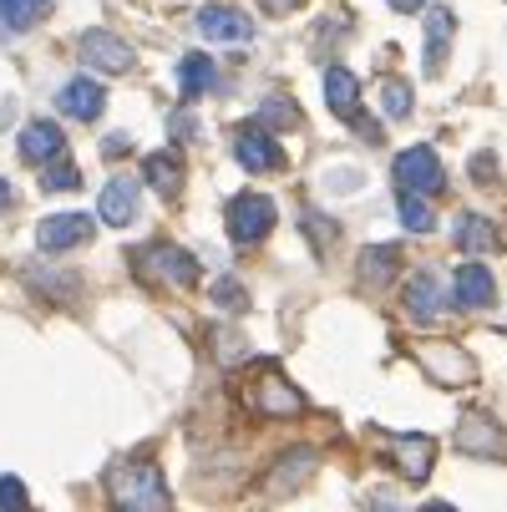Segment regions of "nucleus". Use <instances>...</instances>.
Instances as JSON below:
<instances>
[{
  "label": "nucleus",
  "mask_w": 507,
  "mask_h": 512,
  "mask_svg": "<svg viewBox=\"0 0 507 512\" xmlns=\"http://www.w3.org/2000/svg\"><path fill=\"white\" fill-rule=\"evenodd\" d=\"M132 213H137V183L132 178H112L102 188V198H97V218L107 229H127Z\"/></svg>",
  "instance_id": "obj_12"
},
{
  "label": "nucleus",
  "mask_w": 507,
  "mask_h": 512,
  "mask_svg": "<svg viewBox=\"0 0 507 512\" xmlns=\"http://www.w3.org/2000/svg\"><path fill=\"white\" fill-rule=\"evenodd\" d=\"M249 401H254L264 416H300V411H305V396L289 386V381H279V376H264V381L249 391Z\"/></svg>",
  "instance_id": "obj_14"
},
{
  "label": "nucleus",
  "mask_w": 507,
  "mask_h": 512,
  "mask_svg": "<svg viewBox=\"0 0 507 512\" xmlns=\"http://www.w3.org/2000/svg\"><path fill=\"white\" fill-rule=\"evenodd\" d=\"M26 6H31V16H36V21H41V16H46V11H51V0H26Z\"/></svg>",
  "instance_id": "obj_37"
},
{
  "label": "nucleus",
  "mask_w": 507,
  "mask_h": 512,
  "mask_svg": "<svg viewBox=\"0 0 507 512\" xmlns=\"http://www.w3.org/2000/svg\"><path fill=\"white\" fill-rule=\"evenodd\" d=\"M142 178H148V188H158V193H173L183 183V168H178V158L153 153V158H142Z\"/></svg>",
  "instance_id": "obj_23"
},
{
  "label": "nucleus",
  "mask_w": 507,
  "mask_h": 512,
  "mask_svg": "<svg viewBox=\"0 0 507 512\" xmlns=\"http://www.w3.org/2000/svg\"><path fill=\"white\" fill-rule=\"evenodd\" d=\"M26 502V487L16 477H0V507H21Z\"/></svg>",
  "instance_id": "obj_32"
},
{
  "label": "nucleus",
  "mask_w": 507,
  "mask_h": 512,
  "mask_svg": "<svg viewBox=\"0 0 507 512\" xmlns=\"http://www.w3.org/2000/svg\"><path fill=\"white\" fill-rule=\"evenodd\" d=\"M452 295H457L462 310H487V305L497 300V279H492V269H482V264H462L457 279H452Z\"/></svg>",
  "instance_id": "obj_11"
},
{
  "label": "nucleus",
  "mask_w": 507,
  "mask_h": 512,
  "mask_svg": "<svg viewBox=\"0 0 507 512\" xmlns=\"http://www.w3.org/2000/svg\"><path fill=\"white\" fill-rule=\"evenodd\" d=\"M406 315L421 320V325H431V320L442 315V284H437V274H431V269H421L406 284Z\"/></svg>",
  "instance_id": "obj_16"
},
{
  "label": "nucleus",
  "mask_w": 507,
  "mask_h": 512,
  "mask_svg": "<svg viewBox=\"0 0 507 512\" xmlns=\"http://www.w3.org/2000/svg\"><path fill=\"white\" fill-rule=\"evenodd\" d=\"M198 31L219 46H249L254 41V21L234 6H203L198 11Z\"/></svg>",
  "instance_id": "obj_9"
},
{
  "label": "nucleus",
  "mask_w": 507,
  "mask_h": 512,
  "mask_svg": "<svg viewBox=\"0 0 507 512\" xmlns=\"http://www.w3.org/2000/svg\"><path fill=\"white\" fill-rule=\"evenodd\" d=\"M31 26H36V16H31L26 0H0V41L21 36V31H31Z\"/></svg>",
  "instance_id": "obj_26"
},
{
  "label": "nucleus",
  "mask_w": 507,
  "mask_h": 512,
  "mask_svg": "<svg viewBox=\"0 0 507 512\" xmlns=\"http://www.w3.org/2000/svg\"><path fill=\"white\" fill-rule=\"evenodd\" d=\"M315 467V452H295V457H284L279 462V477H274V492H289L295 482H305V472Z\"/></svg>",
  "instance_id": "obj_28"
},
{
  "label": "nucleus",
  "mask_w": 507,
  "mask_h": 512,
  "mask_svg": "<svg viewBox=\"0 0 507 512\" xmlns=\"http://www.w3.org/2000/svg\"><path fill=\"white\" fill-rule=\"evenodd\" d=\"M401 224L411 234H431V229H437V213H431L426 193H401Z\"/></svg>",
  "instance_id": "obj_24"
},
{
  "label": "nucleus",
  "mask_w": 507,
  "mask_h": 512,
  "mask_svg": "<svg viewBox=\"0 0 507 512\" xmlns=\"http://www.w3.org/2000/svg\"><path fill=\"white\" fill-rule=\"evenodd\" d=\"M386 452H391V462H396V472H401L406 482H426L431 462H437V442H431V436H421V431H401V436H391Z\"/></svg>",
  "instance_id": "obj_8"
},
{
  "label": "nucleus",
  "mask_w": 507,
  "mask_h": 512,
  "mask_svg": "<svg viewBox=\"0 0 507 512\" xmlns=\"http://www.w3.org/2000/svg\"><path fill=\"white\" fill-rule=\"evenodd\" d=\"M208 87H219V66H213L203 51H188V56L178 61V92L193 102V97H203Z\"/></svg>",
  "instance_id": "obj_18"
},
{
  "label": "nucleus",
  "mask_w": 507,
  "mask_h": 512,
  "mask_svg": "<svg viewBox=\"0 0 507 512\" xmlns=\"http://www.w3.org/2000/svg\"><path fill=\"white\" fill-rule=\"evenodd\" d=\"M421 365H426L437 381H447V386H457V381L472 376V360H467L457 345H426V350H421Z\"/></svg>",
  "instance_id": "obj_17"
},
{
  "label": "nucleus",
  "mask_w": 507,
  "mask_h": 512,
  "mask_svg": "<svg viewBox=\"0 0 507 512\" xmlns=\"http://www.w3.org/2000/svg\"><path fill=\"white\" fill-rule=\"evenodd\" d=\"M11 203H16V188H11V183H6V178H0V213H6V208H11Z\"/></svg>",
  "instance_id": "obj_35"
},
{
  "label": "nucleus",
  "mask_w": 507,
  "mask_h": 512,
  "mask_svg": "<svg viewBox=\"0 0 507 512\" xmlns=\"http://www.w3.org/2000/svg\"><path fill=\"white\" fill-rule=\"evenodd\" d=\"M254 122H264V127H295L300 112H295V102H289V97H269V102H259V117Z\"/></svg>",
  "instance_id": "obj_29"
},
{
  "label": "nucleus",
  "mask_w": 507,
  "mask_h": 512,
  "mask_svg": "<svg viewBox=\"0 0 507 512\" xmlns=\"http://www.w3.org/2000/svg\"><path fill=\"white\" fill-rule=\"evenodd\" d=\"M137 269L148 274V279H158V284H168V289L198 284V259L188 249H178V244H148V249L137 254Z\"/></svg>",
  "instance_id": "obj_2"
},
{
  "label": "nucleus",
  "mask_w": 507,
  "mask_h": 512,
  "mask_svg": "<svg viewBox=\"0 0 507 512\" xmlns=\"http://www.w3.org/2000/svg\"><path fill=\"white\" fill-rule=\"evenodd\" d=\"M452 11H431L426 16V71H442L447 61V46H452Z\"/></svg>",
  "instance_id": "obj_20"
},
{
  "label": "nucleus",
  "mask_w": 507,
  "mask_h": 512,
  "mask_svg": "<svg viewBox=\"0 0 507 512\" xmlns=\"http://www.w3.org/2000/svg\"><path fill=\"white\" fill-rule=\"evenodd\" d=\"M234 158H239V168H249V173H279V168H284V153H279V142H274V132H269L264 122H254V127H244V132L234 137Z\"/></svg>",
  "instance_id": "obj_6"
},
{
  "label": "nucleus",
  "mask_w": 507,
  "mask_h": 512,
  "mask_svg": "<svg viewBox=\"0 0 507 512\" xmlns=\"http://www.w3.org/2000/svg\"><path fill=\"white\" fill-rule=\"evenodd\" d=\"M107 492H112V502L117 507H127V512H163L168 507V487H163V472L158 467H117L112 477H107Z\"/></svg>",
  "instance_id": "obj_1"
},
{
  "label": "nucleus",
  "mask_w": 507,
  "mask_h": 512,
  "mask_svg": "<svg viewBox=\"0 0 507 512\" xmlns=\"http://www.w3.org/2000/svg\"><path fill=\"white\" fill-rule=\"evenodd\" d=\"M381 112H386L391 122H406V117H411V87L396 82V77L381 82Z\"/></svg>",
  "instance_id": "obj_27"
},
{
  "label": "nucleus",
  "mask_w": 507,
  "mask_h": 512,
  "mask_svg": "<svg viewBox=\"0 0 507 512\" xmlns=\"http://www.w3.org/2000/svg\"><path fill=\"white\" fill-rule=\"evenodd\" d=\"M21 158L26 163H56V158H66V132L56 127V122H31L26 132H21Z\"/></svg>",
  "instance_id": "obj_13"
},
{
  "label": "nucleus",
  "mask_w": 507,
  "mask_h": 512,
  "mask_svg": "<svg viewBox=\"0 0 507 512\" xmlns=\"http://www.w3.org/2000/svg\"><path fill=\"white\" fill-rule=\"evenodd\" d=\"M92 229H97V218H87V213H56V218H41L36 224V244L46 254H66V249L87 244Z\"/></svg>",
  "instance_id": "obj_7"
},
{
  "label": "nucleus",
  "mask_w": 507,
  "mask_h": 512,
  "mask_svg": "<svg viewBox=\"0 0 507 512\" xmlns=\"http://www.w3.org/2000/svg\"><path fill=\"white\" fill-rule=\"evenodd\" d=\"M224 224H229V239L234 244H259L274 229V203L264 193H239L224 208Z\"/></svg>",
  "instance_id": "obj_3"
},
{
  "label": "nucleus",
  "mask_w": 507,
  "mask_h": 512,
  "mask_svg": "<svg viewBox=\"0 0 507 512\" xmlns=\"http://www.w3.org/2000/svg\"><path fill=\"white\" fill-rule=\"evenodd\" d=\"M426 0H391V11H421Z\"/></svg>",
  "instance_id": "obj_36"
},
{
  "label": "nucleus",
  "mask_w": 507,
  "mask_h": 512,
  "mask_svg": "<svg viewBox=\"0 0 507 512\" xmlns=\"http://www.w3.org/2000/svg\"><path fill=\"white\" fill-rule=\"evenodd\" d=\"M457 447L472 452V457H502V452H507L497 421H487V416H462V426H457Z\"/></svg>",
  "instance_id": "obj_15"
},
{
  "label": "nucleus",
  "mask_w": 507,
  "mask_h": 512,
  "mask_svg": "<svg viewBox=\"0 0 507 512\" xmlns=\"http://www.w3.org/2000/svg\"><path fill=\"white\" fill-rule=\"evenodd\" d=\"M396 188L401 193H442V158L437 153H431V148H406V153H396Z\"/></svg>",
  "instance_id": "obj_4"
},
{
  "label": "nucleus",
  "mask_w": 507,
  "mask_h": 512,
  "mask_svg": "<svg viewBox=\"0 0 507 512\" xmlns=\"http://www.w3.org/2000/svg\"><path fill=\"white\" fill-rule=\"evenodd\" d=\"M325 102H330L335 117H355V112H360V107H355V102H360V87H355V77H350L345 66H330V71H325Z\"/></svg>",
  "instance_id": "obj_19"
},
{
  "label": "nucleus",
  "mask_w": 507,
  "mask_h": 512,
  "mask_svg": "<svg viewBox=\"0 0 507 512\" xmlns=\"http://www.w3.org/2000/svg\"><path fill=\"white\" fill-rule=\"evenodd\" d=\"M213 305H229L234 315H239V310H249L244 284H234V279H219V284H213Z\"/></svg>",
  "instance_id": "obj_30"
},
{
  "label": "nucleus",
  "mask_w": 507,
  "mask_h": 512,
  "mask_svg": "<svg viewBox=\"0 0 507 512\" xmlns=\"http://www.w3.org/2000/svg\"><path fill=\"white\" fill-rule=\"evenodd\" d=\"M168 132H173L178 142H193V132H198L193 112H188V107H183V112H173V117H168Z\"/></svg>",
  "instance_id": "obj_31"
},
{
  "label": "nucleus",
  "mask_w": 507,
  "mask_h": 512,
  "mask_svg": "<svg viewBox=\"0 0 507 512\" xmlns=\"http://www.w3.org/2000/svg\"><path fill=\"white\" fill-rule=\"evenodd\" d=\"M396 264H401V249H391V244H376V249H366V254H360V279H366V284H386V279L396 274Z\"/></svg>",
  "instance_id": "obj_22"
},
{
  "label": "nucleus",
  "mask_w": 507,
  "mask_h": 512,
  "mask_svg": "<svg viewBox=\"0 0 507 512\" xmlns=\"http://www.w3.org/2000/svg\"><path fill=\"white\" fill-rule=\"evenodd\" d=\"M300 6H305V0H264L269 16H289V11H300Z\"/></svg>",
  "instance_id": "obj_33"
},
{
  "label": "nucleus",
  "mask_w": 507,
  "mask_h": 512,
  "mask_svg": "<svg viewBox=\"0 0 507 512\" xmlns=\"http://www.w3.org/2000/svg\"><path fill=\"white\" fill-rule=\"evenodd\" d=\"M102 153H107V158H122V153H127V137H122V132L107 137V148H102Z\"/></svg>",
  "instance_id": "obj_34"
},
{
  "label": "nucleus",
  "mask_w": 507,
  "mask_h": 512,
  "mask_svg": "<svg viewBox=\"0 0 507 512\" xmlns=\"http://www.w3.org/2000/svg\"><path fill=\"white\" fill-rule=\"evenodd\" d=\"M41 188H46V193H77V188H82V173H77V163H66V158L46 163V173H41Z\"/></svg>",
  "instance_id": "obj_25"
},
{
  "label": "nucleus",
  "mask_w": 507,
  "mask_h": 512,
  "mask_svg": "<svg viewBox=\"0 0 507 512\" xmlns=\"http://www.w3.org/2000/svg\"><path fill=\"white\" fill-rule=\"evenodd\" d=\"M56 107H61L71 122H97V112L107 107V92H102V82L77 77V82H66V87L56 92Z\"/></svg>",
  "instance_id": "obj_10"
},
{
  "label": "nucleus",
  "mask_w": 507,
  "mask_h": 512,
  "mask_svg": "<svg viewBox=\"0 0 507 512\" xmlns=\"http://www.w3.org/2000/svg\"><path fill=\"white\" fill-rule=\"evenodd\" d=\"M457 244H462L467 254H487V249H497L502 239H497V229L487 224V218H477V213H462V218H457Z\"/></svg>",
  "instance_id": "obj_21"
},
{
  "label": "nucleus",
  "mask_w": 507,
  "mask_h": 512,
  "mask_svg": "<svg viewBox=\"0 0 507 512\" xmlns=\"http://www.w3.org/2000/svg\"><path fill=\"white\" fill-rule=\"evenodd\" d=\"M77 56H82V66L102 71V77H122V71H132V46L117 41L112 31H87L77 41Z\"/></svg>",
  "instance_id": "obj_5"
}]
</instances>
